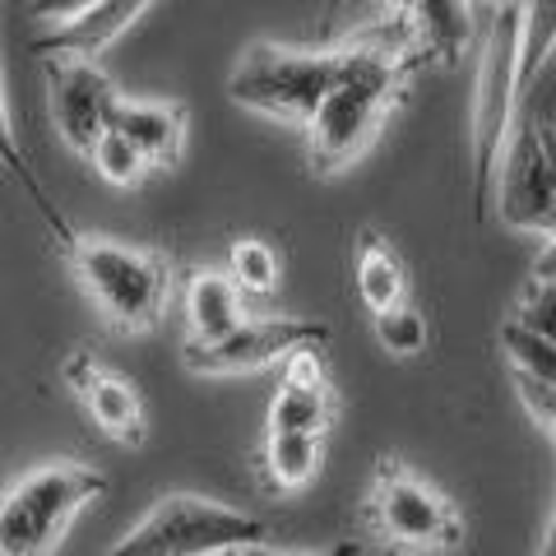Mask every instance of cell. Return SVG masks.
<instances>
[{
  "mask_svg": "<svg viewBox=\"0 0 556 556\" xmlns=\"http://www.w3.org/2000/svg\"><path fill=\"white\" fill-rule=\"evenodd\" d=\"M556 51V0H529L525 10V47H519V102L533 93L538 75Z\"/></svg>",
  "mask_w": 556,
  "mask_h": 556,
  "instance_id": "d6986e66",
  "label": "cell"
},
{
  "mask_svg": "<svg viewBox=\"0 0 556 556\" xmlns=\"http://www.w3.org/2000/svg\"><path fill=\"white\" fill-rule=\"evenodd\" d=\"M353 288H357V298H362V306H367L371 316H386V311L408 302V265L376 228H367L357 237Z\"/></svg>",
  "mask_w": 556,
  "mask_h": 556,
  "instance_id": "e0dca14e",
  "label": "cell"
},
{
  "mask_svg": "<svg viewBox=\"0 0 556 556\" xmlns=\"http://www.w3.org/2000/svg\"><path fill=\"white\" fill-rule=\"evenodd\" d=\"M228 274L247 298H269V292L278 288V274H283V260H278V251L269 247V241L237 237L232 251H228Z\"/></svg>",
  "mask_w": 556,
  "mask_h": 556,
  "instance_id": "44dd1931",
  "label": "cell"
},
{
  "mask_svg": "<svg viewBox=\"0 0 556 556\" xmlns=\"http://www.w3.org/2000/svg\"><path fill=\"white\" fill-rule=\"evenodd\" d=\"M116 130L130 135V144L153 163V172H167L181 163L186 135H190V112L177 98H121Z\"/></svg>",
  "mask_w": 556,
  "mask_h": 556,
  "instance_id": "5bb4252c",
  "label": "cell"
},
{
  "mask_svg": "<svg viewBox=\"0 0 556 556\" xmlns=\"http://www.w3.org/2000/svg\"><path fill=\"white\" fill-rule=\"evenodd\" d=\"M325 464V437L311 431H265L260 441V482L269 492H302Z\"/></svg>",
  "mask_w": 556,
  "mask_h": 556,
  "instance_id": "ac0fdd59",
  "label": "cell"
},
{
  "mask_svg": "<svg viewBox=\"0 0 556 556\" xmlns=\"http://www.w3.org/2000/svg\"><path fill=\"white\" fill-rule=\"evenodd\" d=\"M241 292L228 269H190L181 278V316H186V343H214L247 320Z\"/></svg>",
  "mask_w": 556,
  "mask_h": 556,
  "instance_id": "9a60e30c",
  "label": "cell"
},
{
  "mask_svg": "<svg viewBox=\"0 0 556 556\" xmlns=\"http://www.w3.org/2000/svg\"><path fill=\"white\" fill-rule=\"evenodd\" d=\"M390 556H399V552H390Z\"/></svg>",
  "mask_w": 556,
  "mask_h": 556,
  "instance_id": "d6a6232c",
  "label": "cell"
},
{
  "mask_svg": "<svg viewBox=\"0 0 556 556\" xmlns=\"http://www.w3.org/2000/svg\"><path fill=\"white\" fill-rule=\"evenodd\" d=\"M496 218L510 232L556 237V126L547 121H519L510 149L496 177Z\"/></svg>",
  "mask_w": 556,
  "mask_h": 556,
  "instance_id": "ba28073f",
  "label": "cell"
},
{
  "mask_svg": "<svg viewBox=\"0 0 556 556\" xmlns=\"http://www.w3.org/2000/svg\"><path fill=\"white\" fill-rule=\"evenodd\" d=\"M371 5L386 14H404L437 65H455L473 38V10H468L473 0H371Z\"/></svg>",
  "mask_w": 556,
  "mask_h": 556,
  "instance_id": "2e32d148",
  "label": "cell"
},
{
  "mask_svg": "<svg viewBox=\"0 0 556 556\" xmlns=\"http://www.w3.org/2000/svg\"><path fill=\"white\" fill-rule=\"evenodd\" d=\"M371 329H376V343L386 348L390 357H417L427 348V316L417 306H394L386 316H371Z\"/></svg>",
  "mask_w": 556,
  "mask_h": 556,
  "instance_id": "603a6c76",
  "label": "cell"
},
{
  "mask_svg": "<svg viewBox=\"0 0 556 556\" xmlns=\"http://www.w3.org/2000/svg\"><path fill=\"white\" fill-rule=\"evenodd\" d=\"M533 278H547V283H556V237L547 241L543 251H538V260H533Z\"/></svg>",
  "mask_w": 556,
  "mask_h": 556,
  "instance_id": "4316f807",
  "label": "cell"
},
{
  "mask_svg": "<svg viewBox=\"0 0 556 556\" xmlns=\"http://www.w3.org/2000/svg\"><path fill=\"white\" fill-rule=\"evenodd\" d=\"M362 519L390 552H455L464 543V519L455 501L399 459L376 464Z\"/></svg>",
  "mask_w": 556,
  "mask_h": 556,
  "instance_id": "52a82bcc",
  "label": "cell"
},
{
  "mask_svg": "<svg viewBox=\"0 0 556 556\" xmlns=\"http://www.w3.org/2000/svg\"><path fill=\"white\" fill-rule=\"evenodd\" d=\"M306 343H329V325L306 316H247L214 343H181V367L190 376H251L283 367Z\"/></svg>",
  "mask_w": 556,
  "mask_h": 556,
  "instance_id": "9c48e42d",
  "label": "cell"
},
{
  "mask_svg": "<svg viewBox=\"0 0 556 556\" xmlns=\"http://www.w3.org/2000/svg\"><path fill=\"white\" fill-rule=\"evenodd\" d=\"M42 223L61 241V255L70 260V269H75L84 298L93 302L102 325L116 329V334H149L163 320L172 288H177V274H172V260L163 251L75 232L61 218V208Z\"/></svg>",
  "mask_w": 556,
  "mask_h": 556,
  "instance_id": "7a4b0ae2",
  "label": "cell"
},
{
  "mask_svg": "<svg viewBox=\"0 0 556 556\" xmlns=\"http://www.w3.org/2000/svg\"><path fill=\"white\" fill-rule=\"evenodd\" d=\"M93 5H98V0H28L24 14H28V20H38V24H51V28H56V24L79 20V14H84V10H93Z\"/></svg>",
  "mask_w": 556,
  "mask_h": 556,
  "instance_id": "d4e9b609",
  "label": "cell"
},
{
  "mask_svg": "<svg viewBox=\"0 0 556 556\" xmlns=\"http://www.w3.org/2000/svg\"><path fill=\"white\" fill-rule=\"evenodd\" d=\"M343 42H348L343 75L334 79V89L325 93L320 112L306 126V159L320 177L353 167L376 144L380 126L408 98L413 75L431 61L404 14H386V20L357 28Z\"/></svg>",
  "mask_w": 556,
  "mask_h": 556,
  "instance_id": "6da1fadb",
  "label": "cell"
},
{
  "mask_svg": "<svg viewBox=\"0 0 556 556\" xmlns=\"http://www.w3.org/2000/svg\"><path fill=\"white\" fill-rule=\"evenodd\" d=\"M501 353H506V367H510V371L556 386V339L538 334V329L519 325V320L510 316L506 325H501Z\"/></svg>",
  "mask_w": 556,
  "mask_h": 556,
  "instance_id": "ffe728a7",
  "label": "cell"
},
{
  "mask_svg": "<svg viewBox=\"0 0 556 556\" xmlns=\"http://www.w3.org/2000/svg\"><path fill=\"white\" fill-rule=\"evenodd\" d=\"M343 5H348V0H325V28H334V20H339Z\"/></svg>",
  "mask_w": 556,
  "mask_h": 556,
  "instance_id": "4dcf8cb0",
  "label": "cell"
},
{
  "mask_svg": "<svg viewBox=\"0 0 556 556\" xmlns=\"http://www.w3.org/2000/svg\"><path fill=\"white\" fill-rule=\"evenodd\" d=\"M65 386L79 394V404L89 408V417L98 422V431L116 445H144L149 437V413H144V399H139L135 380L108 371L93 353H70L65 357Z\"/></svg>",
  "mask_w": 556,
  "mask_h": 556,
  "instance_id": "7c38bea8",
  "label": "cell"
},
{
  "mask_svg": "<svg viewBox=\"0 0 556 556\" xmlns=\"http://www.w3.org/2000/svg\"><path fill=\"white\" fill-rule=\"evenodd\" d=\"M47 116L56 135L65 139L70 153H79L84 163L93 159V149L102 144V135L116 126L121 93L108 79V70L89 56H47Z\"/></svg>",
  "mask_w": 556,
  "mask_h": 556,
  "instance_id": "30bf717a",
  "label": "cell"
},
{
  "mask_svg": "<svg viewBox=\"0 0 556 556\" xmlns=\"http://www.w3.org/2000/svg\"><path fill=\"white\" fill-rule=\"evenodd\" d=\"M334 413H339V394H334V371H329L325 343H306L278 367V390L269 399L265 431H311V437H329Z\"/></svg>",
  "mask_w": 556,
  "mask_h": 556,
  "instance_id": "8fae6325",
  "label": "cell"
},
{
  "mask_svg": "<svg viewBox=\"0 0 556 556\" xmlns=\"http://www.w3.org/2000/svg\"><path fill=\"white\" fill-rule=\"evenodd\" d=\"M149 5L153 0H98V5L84 10L79 20L56 24L51 33H42V38H33L28 51H38L42 61L47 56H89V61H98L112 42H121L139 20H144Z\"/></svg>",
  "mask_w": 556,
  "mask_h": 556,
  "instance_id": "4fadbf2b",
  "label": "cell"
},
{
  "mask_svg": "<svg viewBox=\"0 0 556 556\" xmlns=\"http://www.w3.org/2000/svg\"><path fill=\"white\" fill-rule=\"evenodd\" d=\"M533 556H556V510H552V519H547V533H543V547H538Z\"/></svg>",
  "mask_w": 556,
  "mask_h": 556,
  "instance_id": "83f0119b",
  "label": "cell"
},
{
  "mask_svg": "<svg viewBox=\"0 0 556 556\" xmlns=\"http://www.w3.org/2000/svg\"><path fill=\"white\" fill-rule=\"evenodd\" d=\"M93 172L108 186H121V190H135V186H144V177L153 172V163L139 153V144H130V135H121L116 126L102 135V144L93 149Z\"/></svg>",
  "mask_w": 556,
  "mask_h": 556,
  "instance_id": "7402d4cb",
  "label": "cell"
},
{
  "mask_svg": "<svg viewBox=\"0 0 556 556\" xmlns=\"http://www.w3.org/2000/svg\"><path fill=\"white\" fill-rule=\"evenodd\" d=\"M348 42L339 47H283V42H251L228 75V98L255 116L311 126L325 93L343 75Z\"/></svg>",
  "mask_w": 556,
  "mask_h": 556,
  "instance_id": "277c9868",
  "label": "cell"
},
{
  "mask_svg": "<svg viewBox=\"0 0 556 556\" xmlns=\"http://www.w3.org/2000/svg\"><path fill=\"white\" fill-rule=\"evenodd\" d=\"M510 316L519 325L538 329V334L556 339V283H547V278H529V288L519 292V302H515Z\"/></svg>",
  "mask_w": 556,
  "mask_h": 556,
  "instance_id": "cb8c5ba5",
  "label": "cell"
},
{
  "mask_svg": "<svg viewBox=\"0 0 556 556\" xmlns=\"http://www.w3.org/2000/svg\"><path fill=\"white\" fill-rule=\"evenodd\" d=\"M478 5H486V10H519V14H525L529 0H478Z\"/></svg>",
  "mask_w": 556,
  "mask_h": 556,
  "instance_id": "f1b7e54d",
  "label": "cell"
},
{
  "mask_svg": "<svg viewBox=\"0 0 556 556\" xmlns=\"http://www.w3.org/2000/svg\"><path fill=\"white\" fill-rule=\"evenodd\" d=\"M519 47H525V14L519 10H492L482 38L478 84L468 102V149H473V214L486 218L496 200L501 159L515 135L519 112Z\"/></svg>",
  "mask_w": 556,
  "mask_h": 556,
  "instance_id": "3957f363",
  "label": "cell"
},
{
  "mask_svg": "<svg viewBox=\"0 0 556 556\" xmlns=\"http://www.w3.org/2000/svg\"><path fill=\"white\" fill-rule=\"evenodd\" d=\"M278 556H362V547L357 543H329V547H316V552L311 547H283Z\"/></svg>",
  "mask_w": 556,
  "mask_h": 556,
  "instance_id": "484cf974",
  "label": "cell"
},
{
  "mask_svg": "<svg viewBox=\"0 0 556 556\" xmlns=\"http://www.w3.org/2000/svg\"><path fill=\"white\" fill-rule=\"evenodd\" d=\"M108 492V478L79 459H51L0 496V556H51L79 510Z\"/></svg>",
  "mask_w": 556,
  "mask_h": 556,
  "instance_id": "8992f818",
  "label": "cell"
},
{
  "mask_svg": "<svg viewBox=\"0 0 556 556\" xmlns=\"http://www.w3.org/2000/svg\"><path fill=\"white\" fill-rule=\"evenodd\" d=\"M269 529L237 506L208 501L195 492H167L98 556H228L265 543Z\"/></svg>",
  "mask_w": 556,
  "mask_h": 556,
  "instance_id": "5b68a950",
  "label": "cell"
},
{
  "mask_svg": "<svg viewBox=\"0 0 556 556\" xmlns=\"http://www.w3.org/2000/svg\"><path fill=\"white\" fill-rule=\"evenodd\" d=\"M543 431H547V437H552V445H556V417H552V422H547Z\"/></svg>",
  "mask_w": 556,
  "mask_h": 556,
  "instance_id": "1f68e13d",
  "label": "cell"
},
{
  "mask_svg": "<svg viewBox=\"0 0 556 556\" xmlns=\"http://www.w3.org/2000/svg\"><path fill=\"white\" fill-rule=\"evenodd\" d=\"M228 556H278V547H269V543H255V547H241V552H228Z\"/></svg>",
  "mask_w": 556,
  "mask_h": 556,
  "instance_id": "f546056e",
  "label": "cell"
}]
</instances>
